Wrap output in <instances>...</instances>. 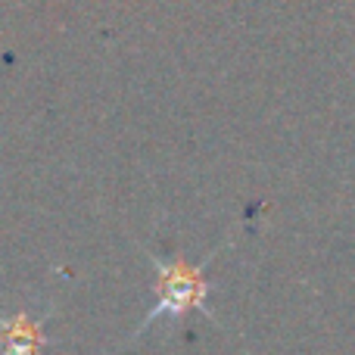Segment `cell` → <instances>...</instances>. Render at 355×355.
<instances>
[{
  "instance_id": "cell-2",
  "label": "cell",
  "mask_w": 355,
  "mask_h": 355,
  "mask_svg": "<svg viewBox=\"0 0 355 355\" xmlns=\"http://www.w3.org/2000/svg\"><path fill=\"white\" fill-rule=\"evenodd\" d=\"M56 306L47 302L41 315L0 312V355H44L47 349V321L53 318Z\"/></svg>"
},
{
  "instance_id": "cell-1",
  "label": "cell",
  "mask_w": 355,
  "mask_h": 355,
  "mask_svg": "<svg viewBox=\"0 0 355 355\" xmlns=\"http://www.w3.org/2000/svg\"><path fill=\"white\" fill-rule=\"evenodd\" d=\"M141 246V252L150 259V265H153V275H156V302L147 309V315L141 318V324L135 327V334H131L128 340H125V346L128 343H137V340L144 337V334L150 331V327L156 324L159 318H184L187 312H202V318H209L212 324H218V318H215V312L206 306L209 293H212V281L206 277V265L212 262L215 256H218L225 246H231V237H225L221 243H215V250L209 252L202 262H187L184 256H159V252H153L147 243H137Z\"/></svg>"
}]
</instances>
